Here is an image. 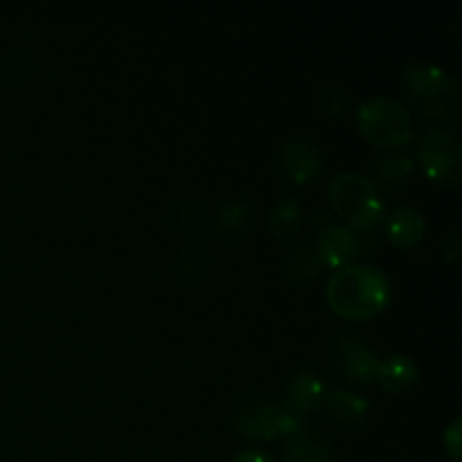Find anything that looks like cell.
I'll list each match as a JSON object with an SVG mask.
<instances>
[{"label": "cell", "mask_w": 462, "mask_h": 462, "mask_svg": "<svg viewBox=\"0 0 462 462\" xmlns=\"http://www.w3.org/2000/svg\"><path fill=\"white\" fill-rule=\"evenodd\" d=\"M356 122L365 138L383 149H397L415 138L409 108L391 97H368L359 104Z\"/></svg>", "instance_id": "3957f363"}, {"label": "cell", "mask_w": 462, "mask_h": 462, "mask_svg": "<svg viewBox=\"0 0 462 462\" xmlns=\"http://www.w3.org/2000/svg\"><path fill=\"white\" fill-rule=\"evenodd\" d=\"M325 395H328V391H325V383L320 382L319 374L310 368L298 370V373L291 377V382H289V400L287 402L289 404L296 406V409H300L302 413L323 406Z\"/></svg>", "instance_id": "9a60e30c"}, {"label": "cell", "mask_w": 462, "mask_h": 462, "mask_svg": "<svg viewBox=\"0 0 462 462\" xmlns=\"http://www.w3.org/2000/svg\"><path fill=\"white\" fill-rule=\"evenodd\" d=\"M460 418H456L449 427L445 429V449L454 460H460Z\"/></svg>", "instance_id": "7402d4cb"}, {"label": "cell", "mask_w": 462, "mask_h": 462, "mask_svg": "<svg viewBox=\"0 0 462 462\" xmlns=\"http://www.w3.org/2000/svg\"><path fill=\"white\" fill-rule=\"evenodd\" d=\"M329 201L337 215L350 221L361 230H373L383 217V201L370 179L355 174V171H341L329 180Z\"/></svg>", "instance_id": "277c9868"}, {"label": "cell", "mask_w": 462, "mask_h": 462, "mask_svg": "<svg viewBox=\"0 0 462 462\" xmlns=\"http://www.w3.org/2000/svg\"><path fill=\"white\" fill-rule=\"evenodd\" d=\"M334 347H337L338 356H341V368L352 382L368 383L377 379L379 359L361 338L352 337V334H337L334 337Z\"/></svg>", "instance_id": "9c48e42d"}, {"label": "cell", "mask_w": 462, "mask_h": 462, "mask_svg": "<svg viewBox=\"0 0 462 462\" xmlns=\"http://www.w3.org/2000/svg\"><path fill=\"white\" fill-rule=\"evenodd\" d=\"M233 424L248 440H271L280 436V402L262 393H244L233 406Z\"/></svg>", "instance_id": "5b68a950"}, {"label": "cell", "mask_w": 462, "mask_h": 462, "mask_svg": "<svg viewBox=\"0 0 462 462\" xmlns=\"http://www.w3.org/2000/svg\"><path fill=\"white\" fill-rule=\"evenodd\" d=\"M325 411L332 418V422L341 427H359L368 418L370 404L361 395H355L350 391H334L325 395L323 402Z\"/></svg>", "instance_id": "4fadbf2b"}, {"label": "cell", "mask_w": 462, "mask_h": 462, "mask_svg": "<svg viewBox=\"0 0 462 462\" xmlns=\"http://www.w3.org/2000/svg\"><path fill=\"white\" fill-rule=\"evenodd\" d=\"M320 106L329 116H338V113H343L347 108V93L341 88L325 90L323 97H320Z\"/></svg>", "instance_id": "44dd1931"}, {"label": "cell", "mask_w": 462, "mask_h": 462, "mask_svg": "<svg viewBox=\"0 0 462 462\" xmlns=\"http://www.w3.org/2000/svg\"><path fill=\"white\" fill-rule=\"evenodd\" d=\"M424 174L438 185L456 188L462 174V149L454 134L427 131L420 147Z\"/></svg>", "instance_id": "8992f818"}, {"label": "cell", "mask_w": 462, "mask_h": 462, "mask_svg": "<svg viewBox=\"0 0 462 462\" xmlns=\"http://www.w3.org/2000/svg\"><path fill=\"white\" fill-rule=\"evenodd\" d=\"M314 226H320L316 248H319L323 266L338 271L359 255V244H356L355 230L332 224L328 215H314Z\"/></svg>", "instance_id": "ba28073f"}, {"label": "cell", "mask_w": 462, "mask_h": 462, "mask_svg": "<svg viewBox=\"0 0 462 462\" xmlns=\"http://www.w3.org/2000/svg\"><path fill=\"white\" fill-rule=\"evenodd\" d=\"M413 158L411 153L402 152H391L383 153V156L374 158L373 162V180L374 189L382 188L383 192H397L406 185L409 176L413 174Z\"/></svg>", "instance_id": "8fae6325"}, {"label": "cell", "mask_w": 462, "mask_h": 462, "mask_svg": "<svg viewBox=\"0 0 462 462\" xmlns=\"http://www.w3.org/2000/svg\"><path fill=\"white\" fill-rule=\"evenodd\" d=\"M323 269V260H320L319 248H316L314 242L300 244V246L293 248V251L289 253L287 260H284V275H287L289 280H293V282L300 284L314 282Z\"/></svg>", "instance_id": "2e32d148"}, {"label": "cell", "mask_w": 462, "mask_h": 462, "mask_svg": "<svg viewBox=\"0 0 462 462\" xmlns=\"http://www.w3.org/2000/svg\"><path fill=\"white\" fill-rule=\"evenodd\" d=\"M284 462H337V451L329 438L310 427L287 436L282 447Z\"/></svg>", "instance_id": "30bf717a"}, {"label": "cell", "mask_w": 462, "mask_h": 462, "mask_svg": "<svg viewBox=\"0 0 462 462\" xmlns=\"http://www.w3.org/2000/svg\"><path fill=\"white\" fill-rule=\"evenodd\" d=\"M391 300V282L374 266L347 264L332 275L328 284V302L338 316L350 320H368L383 311Z\"/></svg>", "instance_id": "7a4b0ae2"}, {"label": "cell", "mask_w": 462, "mask_h": 462, "mask_svg": "<svg viewBox=\"0 0 462 462\" xmlns=\"http://www.w3.org/2000/svg\"><path fill=\"white\" fill-rule=\"evenodd\" d=\"M230 462H278L271 454L260 449H246V451H239Z\"/></svg>", "instance_id": "cb8c5ba5"}, {"label": "cell", "mask_w": 462, "mask_h": 462, "mask_svg": "<svg viewBox=\"0 0 462 462\" xmlns=\"http://www.w3.org/2000/svg\"><path fill=\"white\" fill-rule=\"evenodd\" d=\"M377 379L383 391L393 393V395H404V393L413 391L418 383V365L409 356L391 355L379 361Z\"/></svg>", "instance_id": "7c38bea8"}, {"label": "cell", "mask_w": 462, "mask_h": 462, "mask_svg": "<svg viewBox=\"0 0 462 462\" xmlns=\"http://www.w3.org/2000/svg\"><path fill=\"white\" fill-rule=\"evenodd\" d=\"M302 217H305V212H302V206L296 199H280L273 210H271V233L278 239L296 237L302 226Z\"/></svg>", "instance_id": "ac0fdd59"}, {"label": "cell", "mask_w": 462, "mask_h": 462, "mask_svg": "<svg viewBox=\"0 0 462 462\" xmlns=\"http://www.w3.org/2000/svg\"><path fill=\"white\" fill-rule=\"evenodd\" d=\"M424 217L415 208H397L388 215L386 233L397 248H413L424 235Z\"/></svg>", "instance_id": "5bb4252c"}, {"label": "cell", "mask_w": 462, "mask_h": 462, "mask_svg": "<svg viewBox=\"0 0 462 462\" xmlns=\"http://www.w3.org/2000/svg\"><path fill=\"white\" fill-rule=\"evenodd\" d=\"M460 255V235L458 233H451L449 237L445 239V244H442V260L445 262H456Z\"/></svg>", "instance_id": "603a6c76"}, {"label": "cell", "mask_w": 462, "mask_h": 462, "mask_svg": "<svg viewBox=\"0 0 462 462\" xmlns=\"http://www.w3.org/2000/svg\"><path fill=\"white\" fill-rule=\"evenodd\" d=\"M404 93L427 131L454 134L458 125V84L449 72L431 63L404 68Z\"/></svg>", "instance_id": "6da1fadb"}, {"label": "cell", "mask_w": 462, "mask_h": 462, "mask_svg": "<svg viewBox=\"0 0 462 462\" xmlns=\"http://www.w3.org/2000/svg\"><path fill=\"white\" fill-rule=\"evenodd\" d=\"M253 224V206L246 199H230L215 212V228L226 237H239Z\"/></svg>", "instance_id": "e0dca14e"}, {"label": "cell", "mask_w": 462, "mask_h": 462, "mask_svg": "<svg viewBox=\"0 0 462 462\" xmlns=\"http://www.w3.org/2000/svg\"><path fill=\"white\" fill-rule=\"evenodd\" d=\"M210 271V257L201 246L185 248L174 262V275L180 284H197Z\"/></svg>", "instance_id": "d6986e66"}, {"label": "cell", "mask_w": 462, "mask_h": 462, "mask_svg": "<svg viewBox=\"0 0 462 462\" xmlns=\"http://www.w3.org/2000/svg\"><path fill=\"white\" fill-rule=\"evenodd\" d=\"M278 165L289 183L305 185L320 174L323 152L310 138H291L278 149Z\"/></svg>", "instance_id": "52a82bcc"}, {"label": "cell", "mask_w": 462, "mask_h": 462, "mask_svg": "<svg viewBox=\"0 0 462 462\" xmlns=\"http://www.w3.org/2000/svg\"><path fill=\"white\" fill-rule=\"evenodd\" d=\"M199 219V206L194 199H179L174 203V210H171V224L179 230L194 228Z\"/></svg>", "instance_id": "ffe728a7"}]
</instances>
